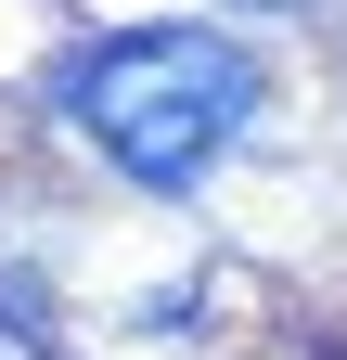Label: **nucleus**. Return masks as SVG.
<instances>
[{
	"label": "nucleus",
	"instance_id": "f257e3e1",
	"mask_svg": "<svg viewBox=\"0 0 347 360\" xmlns=\"http://www.w3.org/2000/svg\"><path fill=\"white\" fill-rule=\"evenodd\" d=\"M257 103H270V77L219 26H116V39H77L52 65V116L142 193H193L257 129Z\"/></svg>",
	"mask_w": 347,
	"mask_h": 360
},
{
	"label": "nucleus",
	"instance_id": "f03ea898",
	"mask_svg": "<svg viewBox=\"0 0 347 360\" xmlns=\"http://www.w3.org/2000/svg\"><path fill=\"white\" fill-rule=\"evenodd\" d=\"M244 13H322V0H244Z\"/></svg>",
	"mask_w": 347,
	"mask_h": 360
}]
</instances>
